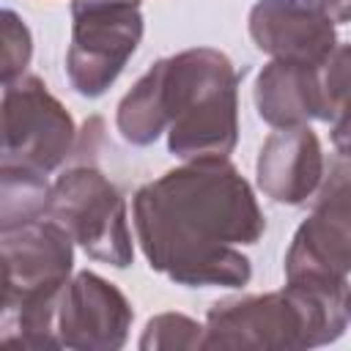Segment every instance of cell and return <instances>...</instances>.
<instances>
[{
	"label": "cell",
	"instance_id": "4",
	"mask_svg": "<svg viewBox=\"0 0 351 351\" xmlns=\"http://www.w3.org/2000/svg\"><path fill=\"white\" fill-rule=\"evenodd\" d=\"M3 310L0 340L14 348H58L55 315L74 274V239L52 217L0 230Z\"/></svg>",
	"mask_w": 351,
	"mask_h": 351
},
{
	"label": "cell",
	"instance_id": "3",
	"mask_svg": "<svg viewBox=\"0 0 351 351\" xmlns=\"http://www.w3.org/2000/svg\"><path fill=\"white\" fill-rule=\"evenodd\" d=\"M348 285L285 280L280 291L222 299L206 313V346L241 351H304L329 346L348 326Z\"/></svg>",
	"mask_w": 351,
	"mask_h": 351
},
{
	"label": "cell",
	"instance_id": "14",
	"mask_svg": "<svg viewBox=\"0 0 351 351\" xmlns=\"http://www.w3.org/2000/svg\"><path fill=\"white\" fill-rule=\"evenodd\" d=\"M52 184L47 176L0 165V230L44 217Z\"/></svg>",
	"mask_w": 351,
	"mask_h": 351
},
{
	"label": "cell",
	"instance_id": "5",
	"mask_svg": "<svg viewBox=\"0 0 351 351\" xmlns=\"http://www.w3.org/2000/svg\"><path fill=\"white\" fill-rule=\"evenodd\" d=\"M47 217L58 219L93 261L115 269L132 266L134 241L126 200L93 162L66 167L52 181Z\"/></svg>",
	"mask_w": 351,
	"mask_h": 351
},
{
	"label": "cell",
	"instance_id": "2",
	"mask_svg": "<svg viewBox=\"0 0 351 351\" xmlns=\"http://www.w3.org/2000/svg\"><path fill=\"white\" fill-rule=\"evenodd\" d=\"M115 129L137 148L167 134V151L181 162L230 156L239 143V71L214 47L159 58L118 101Z\"/></svg>",
	"mask_w": 351,
	"mask_h": 351
},
{
	"label": "cell",
	"instance_id": "13",
	"mask_svg": "<svg viewBox=\"0 0 351 351\" xmlns=\"http://www.w3.org/2000/svg\"><path fill=\"white\" fill-rule=\"evenodd\" d=\"M324 88V121L329 137L343 159H351V41L337 44L321 66Z\"/></svg>",
	"mask_w": 351,
	"mask_h": 351
},
{
	"label": "cell",
	"instance_id": "1",
	"mask_svg": "<svg viewBox=\"0 0 351 351\" xmlns=\"http://www.w3.org/2000/svg\"><path fill=\"white\" fill-rule=\"evenodd\" d=\"M134 239L151 271L184 288H241L266 217L250 181L228 156L186 159L132 197Z\"/></svg>",
	"mask_w": 351,
	"mask_h": 351
},
{
	"label": "cell",
	"instance_id": "18",
	"mask_svg": "<svg viewBox=\"0 0 351 351\" xmlns=\"http://www.w3.org/2000/svg\"><path fill=\"white\" fill-rule=\"evenodd\" d=\"M346 313H348V321H351V285L346 291Z\"/></svg>",
	"mask_w": 351,
	"mask_h": 351
},
{
	"label": "cell",
	"instance_id": "11",
	"mask_svg": "<svg viewBox=\"0 0 351 351\" xmlns=\"http://www.w3.org/2000/svg\"><path fill=\"white\" fill-rule=\"evenodd\" d=\"M324 148L310 126L274 129L255 159L258 189L280 206H304L324 186Z\"/></svg>",
	"mask_w": 351,
	"mask_h": 351
},
{
	"label": "cell",
	"instance_id": "12",
	"mask_svg": "<svg viewBox=\"0 0 351 351\" xmlns=\"http://www.w3.org/2000/svg\"><path fill=\"white\" fill-rule=\"evenodd\" d=\"M252 99L258 118L271 129L310 126L313 121H324L321 66L269 60L255 77Z\"/></svg>",
	"mask_w": 351,
	"mask_h": 351
},
{
	"label": "cell",
	"instance_id": "16",
	"mask_svg": "<svg viewBox=\"0 0 351 351\" xmlns=\"http://www.w3.org/2000/svg\"><path fill=\"white\" fill-rule=\"evenodd\" d=\"M0 38H3L0 77H3V85H5V82L19 80L27 71L30 58H33V36H30V27L25 25V19L16 11L3 8V14H0Z\"/></svg>",
	"mask_w": 351,
	"mask_h": 351
},
{
	"label": "cell",
	"instance_id": "17",
	"mask_svg": "<svg viewBox=\"0 0 351 351\" xmlns=\"http://www.w3.org/2000/svg\"><path fill=\"white\" fill-rule=\"evenodd\" d=\"M335 25L351 22V0H318Z\"/></svg>",
	"mask_w": 351,
	"mask_h": 351
},
{
	"label": "cell",
	"instance_id": "6",
	"mask_svg": "<svg viewBox=\"0 0 351 351\" xmlns=\"http://www.w3.org/2000/svg\"><path fill=\"white\" fill-rule=\"evenodd\" d=\"M140 0H71L66 77L85 99L104 96L143 41Z\"/></svg>",
	"mask_w": 351,
	"mask_h": 351
},
{
	"label": "cell",
	"instance_id": "7",
	"mask_svg": "<svg viewBox=\"0 0 351 351\" xmlns=\"http://www.w3.org/2000/svg\"><path fill=\"white\" fill-rule=\"evenodd\" d=\"M77 145V126L69 110L36 74L3 85V159L41 176L55 173Z\"/></svg>",
	"mask_w": 351,
	"mask_h": 351
},
{
	"label": "cell",
	"instance_id": "15",
	"mask_svg": "<svg viewBox=\"0 0 351 351\" xmlns=\"http://www.w3.org/2000/svg\"><path fill=\"white\" fill-rule=\"evenodd\" d=\"M203 346H206V324L173 310L151 315L137 340L140 351H178V348L192 351Z\"/></svg>",
	"mask_w": 351,
	"mask_h": 351
},
{
	"label": "cell",
	"instance_id": "10",
	"mask_svg": "<svg viewBox=\"0 0 351 351\" xmlns=\"http://www.w3.org/2000/svg\"><path fill=\"white\" fill-rule=\"evenodd\" d=\"M252 44L271 60L324 66L337 47V30L318 0H258L250 8Z\"/></svg>",
	"mask_w": 351,
	"mask_h": 351
},
{
	"label": "cell",
	"instance_id": "8",
	"mask_svg": "<svg viewBox=\"0 0 351 351\" xmlns=\"http://www.w3.org/2000/svg\"><path fill=\"white\" fill-rule=\"evenodd\" d=\"M285 280L348 285L351 277V173L337 170L321 189L310 214L291 236Z\"/></svg>",
	"mask_w": 351,
	"mask_h": 351
},
{
	"label": "cell",
	"instance_id": "9",
	"mask_svg": "<svg viewBox=\"0 0 351 351\" xmlns=\"http://www.w3.org/2000/svg\"><path fill=\"white\" fill-rule=\"evenodd\" d=\"M132 321V302L115 282L96 271H77L60 293L55 315L58 348L118 351L129 340Z\"/></svg>",
	"mask_w": 351,
	"mask_h": 351
}]
</instances>
